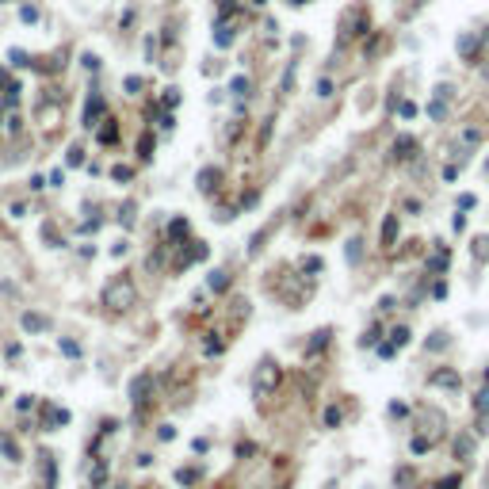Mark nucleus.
Masks as SVG:
<instances>
[{
	"label": "nucleus",
	"mask_w": 489,
	"mask_h": 489,
	"mask_svg": "<svg viewBox=\"0 0 489 489\" xmlns=\"http://www.w3.org/2000/svg\"><path fill=\"white\" fill-rule=\"evenodd\" d=\"M138 298L134 283H130L126 275H119V279H111V283L103 287V306H111V309H130Z\"/></svg>",
	"instance_id": "1"
},
{
	"label": "nucleus",
	"mask_w": 489,
	"mask_h": 489,
	"mask_svg": "<svg viewBox=\"0 0 489 489\" xmlns=\"http://www.w3.org/2000/svg\"><path fill=\"white\" fill-rule=\"evenodd\" d=\"M279 378H283V371L275 367L272 360L260 363V371H256V397H260V394H272V390L279 386Z\"/></svg>",
	"instance_id": "2"
},
{
	"label": "nucleus",
	"mask_w": 489,
	"mask_h": 489,
	"mask_svg": "<svg viewBox=\"0 0 489 489\" xmlns=\"http://www.w3.org/2000/svg\"><path fill=\"white\" fill-rule=\"evenodd\" d=\"M19 325H23L27 333H46V318L34 314V309H23V314H19Z\"/></svg>",
	"instance_id": "3"
},
{
	"label": "nucleus",
	"mask_w": 489,
	"mask_h": 489,
	"mask_svg": "<svg viewBox=\"0 0 489 489\" xmlns=\"http://www.w3.org/2000/svg\"><path fill=\"white\" fill-rule=\"evenodd\" d=\"M100 111H103V96H100V92H92V96H88V103H84V126H96Z\"/></svg>",
	"instance_id": "4"
},
{
	"label": "nucleus",
	"mask_w": 489,
	"mask_h": 489,
	"mask_svg": "<svg viewBox=\"0 0 489 489\" xmlns=\"http://www.w3.org/2000/svg\"><path fill=\"white\" fill-rule=\"evenodd\" d=\"M0 455L8 459V463H19V447H16V439H12L8 432H0Z\"/></svg>",
	"instance_id": "5"
},
{
	"label": "nucleus",
	"mask_w": 489,
	"mask_h": 489,
	"mask_svg": "<svg viewBox=\"0 0 489 489\" xmlns=\"http://www.w3.org/2000/svg\"><path fill=\"white\" fill-rule=\"evenodd\" d=\"M218 180H222V168H214V164L199 172V188H203V191H214V184H218Z\"/></svg>",
	"instance_id": "6"
},
{
	"label": "nucleus",
	"mask_w": 489,
	"mask_h": 489,
	"mask_svg": "<svg viewBox=\"0 0 489 489\" xmlns=\"http://www.w3.org/2000/svg\"><path fill=\"white\" fill-rule=\"evenodd\" d=\"M382 241H386V245H394V241H397V218L394 214L382 222Z\"/></svg>",
	"instance_id": "7"
},
{
	"label": "nucleus",
	"mask_w": 489,
	"mask_h": 489,
	"mask_svg": "<svg viewBox=\"0 0 489 489\" xmlns=\"http://www.w3.org/2000/svg\"><path fill=\"white\" fill-rule=\"evenodd\" d=\"M146 390H149V378H134V386H130V394H134V405H138V402H149Z\"/></svg>",
	"instance_id": "8"
},
{
	"label": "nucleus",
	"mask_w": 489,
	"mask_h": 489,
	"mask_svg": "<svg viewBox=\"0 0 489 489\" xmlns=\"http://www.w3.org/2000/svg\"><path fill=\"white\" fill-rule=\"evenodd\" d=\"M432 382H436V386H447V390H459V375H451V371H447V375H436Z\"/></svg>",
	"instance_id": "9"
},
{
	"label": "nucleus",
	"mask_w": 489,
	"mask_h": 489,
	"mask_svg": "<svg viewBox=\"0 0 489 489\" xmlns=\"http://www.w3.org/2000/svg\"><path fill=\"white\" fill-rule=\"evenodd\" d=\"M103 478H107V463H96V466H92V485L100 489V485H103Z\"/></svg>",
	"instance_id": "10"
},
{
	"label": "nucleus",
	"mask_w": 489,
	"mask_h": 489,
	"mask_svg": "<svg viewBox=\"0 0 489 489\" xmlns=\"http://www.w3.org/2000/svg\"><path fill=\"white\" fill-rule=\"evenodd\" d=\"M61 352H65L69 360H80V344L77 340H61Z\"/></svg>",
	"instance_id": "11"
},
{
	"label": "nucleus",
	"mask_w": 489,
	"mask_h": 489,
	"mask_svg": "<svg viewBox=\"0 0 489 489\" xmlns=\"http://www.w3.org/2000/svg\"><path fill=\"white\" fill-rule=\"evenodd\" d=\"M115 138H119V130H115V122L107 119V126L100 130V142H103V146H107V142H115Z\"/></svg>",
	"instance_id": "12"
},
{
	"label": "nucleus",
	"mask_w": 489,
	"mask_h": 489,
	"mask_svg": "<svg viewBox=\"0 0 489 489\" xmlns=\"http://www.w3.org/2000/svg\"><path fill=\"white\" fill-rule=\"evenodd\" d=\"M325 424H329V428L340 424V409H336V405H329V409H325Z\"/></svg>",
	"instance_id": "13"
},
{
	"label": "nucleus",
	"mask_w": 489,
	"mask_h": 489,
	"mask_svg": "<svg viewBox=\"0 0 489 489\" xmlns=\"http://www.w3.org/2000/svg\"><path fill=\"white\" fill-rule=\"evenodd\" d=\"M394 348H405V344H409V329H394Z\"/></svg>",
	"instance_id": "14"
},
{
	"label": "nucleus",
	"mask_w": 489,
	"mask_h": 489,
	"mask_svg": "<svg viewBox=\"0 0 489 489\" xmlns=\"http://www.w3.org/2000/svg\"><path fill=\"white\" fill-rule=\"evenodd\" d=\"M111 176H115V180H122V184H126L130 176H134V172H130L126 164H115V168H111Z\"/></svg>",
	"instance_id": "15"
},
{
	"label": "nucleus",
	"mask_w": 489,
	"mask_h": 489,
	"mask_svg": "<svg viewBox=\"0 0 489 489\" xmlns=\"http://www.w3.org/2000/svg\"><path fill=\"white\" fill-rule=\"evenodd\" d=\"M214 42H218V46H226V42H233V31H230V27H218V34H214Z\"/></svg>",
	"instance_id": "16"
},
{
	"label": "nucleus",
	"mask_w": 489,
	"mask_h": 489,
	"mask_svg": "<svg viewBox=\"0 0 489 489\" xmlns=\"http://www.w3.org/2000/svg\"><path fill=\"white\" fill-rule=\"evenodd\" d=\"M230 88H233V96H245V88H249V80H245V77H233V80H230Z\"/></svg>",
	"instance_id": "17"
},
{
	"label": "nucleus",
	"mask_w": 489,
	"mask_h": 489,
	"mask_svg": "<svg viewBox=\"0 0 489 489\" xmlns=\"http://www.w3.org/2000/svg\"><path fill=\"white\" fill-rule=\"evenodd\" d=\"M210 287L214 291H226V272H210Z\"/></svg>",
	"instance_id": "18"
},
{
	"label": "nucleus",
	"mask_w": 489,
	"mask_h": 489,
	"mask_svg": "<svg viewBox=\"0 0 489 489\" xmlns=\"http://www.w3.org/2000/svg\"><path fill=\"white\" fill-rule=\"evenodd\" d=\"M474 245H478V260H489V237H478Z\"/></svg>",
	"instance_id": "19"
},
{
	"label": "nucleus",
	"mask_w": 489,
	"mask_h": 489,
	"mask_svg": "<svg viewBox=\"0 0 489 489\" xmlns=\"http://www.w3.org/2000/svg\"><path fill=\"white\" fill-rule=\"evenodd\" d=\"M474 409H478V413H489V390H481V394H478V402H474Z\"/></svg>",
	"instance_id": "20"
},
{
	"label": "nucleus",
	"mask_w": 489,
	"mask_h": 489,
	"mask_svg": "<svg viewBox=\"0 0 489 489\" xmlns=\"http://www.w3.org/2000/svg\"><path fill=\"white\" fill-rule=\"evenodd\" d=\"M302 268H306V272H321V256H306Z\"/></svg>",
	"instance_id": "21"
},
{
	"label": "nucleus",
	"mask_w": 489,
	"mask_h": 489,
	"mask_svg": "<svg viewBox=\"0 0 489 489\" xmlns=\"http://www.w3.org/2000/svg\"><path fill=\"white\" fill-rule=\"evenodd\" d=\"M402 119H417V103H409V100L402 103Z\"/></svg>",
	"instance_id": "22"
},
{
	"label": "nucleus",
	"mask_w": 489,
	"mask_h": 489,
	"mask_svg": "<svg viewBox=\"0 0 489 489\" xmlns=\"http://www.w3.org/2000/svg\"><path fill=\"white\" fill-rule=\"evenodd\" d=\"M122 84H126V92H130V96H138V88H142V80H138V77H126Z\"/></svg>",
	"instance_id": "23"
},
{
	"label": "nucleus",
	"mask_w": 489,
	"mask_h": 489,
	"mask_svg": "<svg viewBox=\"0 0 489 489\" xmlns=\"http://www.w3.org/2000/svg\"><path fill=\"white\" fill-rule=\"evenodd\" d=\"M65 161H69V164H84V153H80V149H69Z\"/></svg>",
	"instance_id": "24"
},
{
	"label": "nucleus",
	"mask_w": 489,
	"mask_h": 489,
	"mask_svg": "<svg viewBox=\"0 0 489 489\" xmlns=\"http://www.w3.org/2000/svg\"><path fill=\"white\" fill-rule=\"evenodd\" d=\"M455 451H459V459H466V451H470V439L463 436V439H459V443H455Z\"/></svg>",
	"instance_id": "25"
},
{
	"label": "nucleus",
	"mask_w": 489,
	"mask_h": 489,
	"mask_svg": "<svg viewBox=\"0 0 489 489\" xmlns=\"http://www.w3.org/2000/svg\"><path fill=\"white\" fill-rule=\"evenodd\" d=\"M318 92H321V96H333V80L321 77V80H318Z\"/></svg>",
	"instance_id": "26"
},
{
	"label": "nucleus",
	"mask_w": 489,
	"mask_h": 489,
	"mask_svg": "<svg viewBox=\"0 0 489 489\" xmlns=\"http://www.w3.org/2000/svg\"><path fill=\"white\" fill-rule=\"evenodd\" d=\"M455 485H459V474H451V478L439 481V489H455Z\"/></svg>",
	"instance_id": "27"
},
{
	"label": "nucleus",
	"mask_w": 489,
	"mask_h": 489,
	"mask_svg": "<svg viewBox=\"0 0 489 489\" xmlns=\"http://www.w3.org/2000/svg\"><path fill=\"white\" fill-rule=\"evenodd\" d=\"M157 436H161V439H176V428H172V424H164V428L157 432Z\"/></svg>",
	"instance_id": "28"
}]
</instances>
